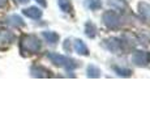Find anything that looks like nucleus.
Returning a JSON list of instances; mask_svg holds the SVG:
<instances>
[{"mask_svg":"<svg viewBox=\"0 0 150 131\" xmlns=\"http://www.w3.org/2000/svg\"><path fill=\"white\" fill-rule=\"evenodd\" d=\"M29 0H18V3H21V4H25V3H28Z\"/></svg>","mask_w":150,"mask_h":131,"instance_id":"nucleus-21","label":"nucleus"},{"mask_svg":"<svg viewBox=\"0 0 150 131\" xmlns=\"http://www.w3.org/2000/svg\"><path fill=\"white\" fill-rule=\"evenodd\" d=\"M103 22L110 29H117L122 25L120 16L116 12H114V11H107V12L103 13Z\"/></svg>","mask_w":150,"mask_h":131,"instance_id":"nucleus-3","label":"nucleus"},{"mask_svg":"<svg viewBox=\"0 0 150 131\" xmlns=\"http://www.w3.org/2000/svg\"><path fill=\"white\" fill-rule=\"evenodd\" d=\"M74 50H76L77 54L83 55V57L89 55V49H88V46H86L85 42H83V41H81V39H76V41H74Z\"/></svg>","mask_w":150,"mask_h":131,"instance_id":"nucleus-8","label":"nucleus"},{"mask_svg":"<svg viewBox=\"0 0 150 131\" xmlns=\"http://www.w3.org/2000/svg\"><path fill=\"white\" fill-rule=\"evenodd\" d=\"M30 72H31V76L33 77H48V76H51L50 75L51 72L42 66H33L30 69Z\"/></svg>","mask_w":150,"mask_h":131,"instance_id":"nucleus-6","label":"nucleus"},{"mask_svg":"<svg viewBox=\"0 0 150 131\" xmlns=\"http://www.w3.org/2000/svg\"><path fill=\"white\" fill-rule=\"evenodd\" d=\"M48 59L54 63L55 66H59V67H64L67 71H73L74 68L80 66V63L77 60L72 59L69 57H65V55L62 54H56V52H48L47 54Z\"/></svg>","mask_w":150,"mask_h":131,"instance_id":"nucleus-1","label":"nucleus"},{"mask_svg":"<svg viewBox=\"0 0 150 131\" xmlns=\"http://www.w3.org/2000/svg\"><path fill=\"white\" fill-rule=\"evenodd\" d=\"M150 60V54L146 51H134V54L132 55V62L138 67L146 66Z\"/></svg>","mask_w":150,"mask_h":131,"instance_id":"nucleus-4","label":"nucleus"},{"mask_svg":"<svg viewBox=\"0 0 150 131\" xmlns=\"http://www.w3.org/2000/svg\"><path fill=\"white\" fill-rule=\"evenodd\" d=\"M100 76V69L98 68L97 66L94 64H90L88 67V77H91V79H98Z\"/></svg>","mask_w":150,"mask_h":131,"instance_id":"nucleus-15","label":"nucleus"},{"mask_svg":"<svg viewBox=\"0 0 150 131\" xmlns=\"http://www.w3.org/2000/svg\"><path fill=\"white\" fill-rule=\"evenodd\" d=\"M7 22L11 26H14V28H20V26H24V20L18 16V14H12L7 19Z\"/></svg>","mask_w":150,"mask_h":131,"instance_id":"nucleus-10","label":"nucleus"},{"mask_svg":"<svg viewBox=\"0 0 150 131\" xmlns=\"http://www.w3.org/2000/svg\"><path fill=\"white\" fill-rule=\"evenodd\" d=\"M64 50L67 51V52L71 51V41H69V39H65V42H64Z\"/></svg>","mask_w":150,"mask_h":131,"instance_id":"nucleus-18","label":"nucleus"},{"mask_svg":"<svg viewBox=\"0 0 150 131\" xmlns=\"http://www.w3.org/2000/svg\"><path fill=\"white\" fill-rule=\"evenodd\" d=\"M86 5H88L89 9L97 11L102 7V1L100 0H86Z\"/></svg>","mask_w":150,"mask_h":131,"instance_id":"nucleus-16","label":"nucleus"},{"mask_svg":"<svg viewBox=\"0 0 150 131\" xmlns=\"http://www.w3.org/2000/svg\"><path fill=\"white\" fill-rule=\"evenodd\" d=\"M22 13H24L26 17H29V19H33V20H38L42 17V11L37 7L26 8V9L22 11Z\"/></svg>","mask_w":150,"mask_h":131,"instance_id":"nucleus-7","label":"nucleus"},{"mask_svg":"<svg viewBox=\"0 0 150 131\" xmlns=\"http://www.w3.org/2000/svg\"><path fill=\"white\" fill-rule=\"evenodd\" d=\"M5 1H7V0H0V7H3V5L5 4Z\"/></svg>","mask_w":150,"mask_h":131,"instance_id":"nucleus-20","label":"nucleus"},{"mask_svg":"<svg viewBox=\"0 0 150 131\" xmlns=\"http://www.w3.org/2000/svg\"><path fill=\"white\" fill-rule=\"evenodd\" d=\"M138 12H140V14L145 20L150 21V4H148L145 1L138 3Z\"/></svg>","mask_w":150,"mask_h":131,"instance_id":"nucleus-9","label":"nucleus"},{"mask_svg":"<svg viewBox=\"0 0 150 131\" xmlns=\"http://www.w3.org/2000/svg\"><path fill=\"white\" fill-rule=\"evenodd\" d=\"M114 69H115V72H116L119 76H123V77H128V76H131V74H132L131 69H127V68H119V67H114Z\"/></svg>","mask_w":150,"mask_h":131,"instance_id":"nucleus-17","label":"nucleus"},{"mask_svg":"<svg viewBox=\"0 0 150 131\" xmlns=\"http://www.w3.org/2000/svg\"><path fill=\"white\" fill-rule=\"evenodd\" d=\"M57 4H59V8L64 13H71L72 12L71 0H57Z\"/></svg>","mask_w":150,"mask_h":131,"instance_id":"nucleus-13","label":"nucleus"},{"mask_svg":"<svg viewBox=\"0 0 150 131\" xmlns=\"http://www.w3.org/2000/svg\"><path fill=\"white\" fill-rule=\"evenodd\" d=\"M108 4L111 5V7L119 9V11L127 9V1L125 0H108Z\"/></svg>","mask_w":150,"mask_h":131,"instance_id":"nucleus-14","label":"nucleus"},{"mask_svg":"<svg viewBox=\"0 0 150 131\" xmlns=\"http://www.w3.org/2000/svg\"><path fill=\"white\" fill-rule=\"evenodd\" d=\"M41 41L37 36L33 34H26L21 38V51L28 52V54H37L41 50Z\"/></svg>","mask_w":150,"mask_h":131,"instance_id":"nucleus-2","label":"nucleus"},{"mask_svg":"<svg viewBox=\"0 0 150 131\" xmlns=\"http://www.w3.org/2000/svg\"><path fill=\"white\" fill-rule=\"evenodd\" d=\"M96 31H97V29H96V25L93 24V22H90V21H88L85 24V34H86V37H89V38H94L96 37Z\"/></svg>","mask_w":150,"mask_h":131,"instance_id":"nucleus-12","label":"nucleus"},{"mask_svg":"<svg viewBox=\"0 0 150 131\" xmlns=\"http://www.w3.org/2000/svg\"><path fill=\"white\" fill-rule=\"evenodd\" d=\"M105 47L112 52H119L123 49V41L119 38H108L105 41Z\"/></svg>","mask_w":150,"mask_h":131,"instance_id":"nucleus-5","label":"nucleus"},{"mask_svg":"<svg viewBox=\"0 0 150 131\" xmlns=\"http://www.w3.org/2000/svg\"><path fill=\"white\" fill-rule=\"evenodd\" d=\"M42 36H43V38L47 41L48 43H51V45H56L57 41H59V34L55 33V31H43Z\"/></svg>","mask_w":150,"mask_h":131,"instance_id":"nucleus-11","label":"nucleus"},{"mask_svg":"<svg viewBox=\"0 0 150 131\" xmlns=\"http://www.w3.org/2000/svg\"><path fill=\"white\" fill-rule=\"evenodd\" d=\"M37 3H38L39 5H42V7H47V3H46V0H35Z\"/></svg>","mask_w":150,"mask_h":131,"instance_id":"nucleus-19","label":"nucleus"}]
</instances>
